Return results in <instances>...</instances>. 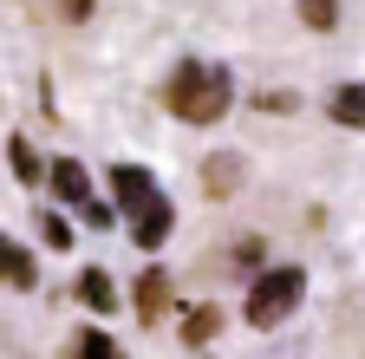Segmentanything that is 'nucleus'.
<instances>
[{
	"label": "nucleus",
	"instance_id": "nucleus-1",
	"mask_svg": "<svg viewBox=\"0 0 365 359\" xmlns=\"http://www.w3.org/2000/svg\"><path fill=\"white\" fill-rule=\"evenodd\" d=\"M111 196H118V209H124V222H130V242H137V248H163V242H170L176 209H170V196L150 183V170L118 163V170H111Z\"/></svg>",
	"mask_w": 365,
	"mask_h": 359
},
{
	"label": "nucleus",
	"instance_id": "nucleus-2",
	"mask_svg": "<svg viewBox=\"0 0 365 359\" xmlns=\"http://www.w3.org/2000/svg\"><path fill=\"white\" fill-rule=\"evenodd\" d=\"M163 105H170V118H182V124H222V111L235 105V85H228L222 66H196V59H190V66L170 72Z\"/></svg>",
	"mask_w": 365,
	"mask_h": 359
},
{
	"label": "nucleus",
	"instance_id": "nucleus-3",
	"mask_svg": "<svg viewBox=\"0 0 365 359\" xmlns=\"http://www.w3.org/2000/svg\"><path fill=\"white\" fill-rule=\"evenodd\" d=\"M300 294H307V275H300V268H267V275L248 288L242 313H248V327H281L287 313L300 307Z\"/></svg>",
	"mask_w": 365,
	"mask_h": 359
},
{
	"label": "nucleus",
	"instance_id": "nucleus-4",
	"mask_svg": "<svg viewBox=\"0 0 365 359\" xmlns=\"http://www.w3.org/2000/svg\"><path fill=\"white\" fill-rule=\"evenodd\" d=\"M242 170H248L242 151H215V157L202 163V196H235V190H242Z\"/></svg>",
	"mask_w": 365,
	"mask_h": 359
},
{
	"label": "nucleus",
	"instance_id": "nucleus-5",
	"mask_svg": "<svg viewBox=\"0 0 365 359\" xmlns=\"http://www.w3.org/2000/svg\"><path fill=\"white\" fill-rule=\"evenodd\" d=\"M163 307H170V275H163V268H144V275H137V320L157 327Z\"/></svg>",
	"mask_w": 365,
	"mask_h": 359
},
{
	"label": "nucleus",
	"instance_id": "nucleus-6",
	"mask_svg": "<svg viewBox=\"0 0 365 359\" xmlns=\"http://www.w3.org/2000/svg\"><path fill=\"white\" fill-rule=\"evenodd\" d=\"M46 176H53V190H59L66 203H91V176H85L78 157H53V170H46Z\"/></svg>",
	"mask_w": 365,
	"mask_h": 359
},
{
	"label": "nucleus",
	"instance_id": "nucleus-7",
	"mask_svg": "<svg viewBox=\"0 0 365 359\" xmlns=\"http://www.w3.org/2000/svg\"><path fill=\"white\" fill-rule=\"evenodd\" d=\"M0 288H39V268L26 248H14L7 236H0Z\"/></svg>",
	"mask_w": 365,
	"mask_h": 359
},
{
	"label": "nucleus",
	"instance_id": "nucleus-8",
	"mask_svg": "<svg viewBox=\"0 0 365 359\" xmlns=\"http://www.w3.org/2000/svg\"><path fill=\"white\" fill-rule=\"evenodd\" d=\"M327 111H333V124H346V131H365V85H339V92L327 98Z\"/></svg>",
	"mask_w": 365,
	"mask_h": 359
},
{
	"label": "nucleus",
	"instance_id": "nucleus-9",
	"mask_svg": "<svg viewBox=\"0 0 365 359\" xmlns=\"http://www.w3.org/2000/svg\"><path fill=\"white\" fill-rule=\"evenodd\" d=\"M78 300H85L91 313H111L118 288H111V275H105V268H85V275H78Z\"/></svg>",
	"mask_w": 365,
	"mask_h": 359
},
{
	"label": "nucleus",
	"instance_id": "nucleus-10",
	"mask_svg": "<svg viewBox=\"0 0 365 359\" xmlns=\"http://www.w3.org/2000/svg\"><path fill=\"white\" fill-rule=\"evenodd\" d=\"M222 333V307H190V313H182V340H190V346H209Z\"/></svg>",
	"mask_w": 365,
	"mask_h": 359
},
{
	"label": "nucleus",
	"instance_id": "nucleus-11",
	"mask_svg": "<svg viewBox=\"0 0 365 359\" xmlns=\"http://www.w3.org/2000/svg\"><path fill=\"white\" fill-rule=\"evenodd\" d=\"M72 359H118V346H111V333H105V327H91V333H78Z\"/></svg>",
	"mask_w": 365,
	"mask_h": 359
},
{
	"label": "nucleus",
	"instance_id": "nucleus-12",
	"mask_svg": "<svg viewBox=\"0 0 365 359\" xmlns=\"http://www.w3.org/2000/svg\"><path fill=\"white\" fill-rule=\"evenodd\" d=\"M7 157H14V176H20V183H39V176H46V170H39V157H33V144H26V138H14V144H7Z\"/></svg>",
	"mask_w": 365,
	"mask_h": 359
},
{
	"label": "nucleus",
	"instance_id": "nucleus-13",
	"mask_svg": "<svg viewBox=\"0 0 365 359\" xmlns=\"http://www.w3.org/2000/svg\"><path fill=\"white\" fill-rule=\"evenodd\" d=\"M333 14H339V0H300V20H307L313 33H333V26H339Z\"/></svg>",
	"mask_w": 365,
	"mask_h": 359
},
{
	"label": "nucleus",
	"instance_id": "nucleus-14",
	"mask_svg": "<svg viewBox=\"0 0 365 359\" xmlns=\"http://www.w3.org/2000/svg\"><path fill=\"white\" fill-rule=\"evenodd\" d=\"M39 236H46V248H72V222H66V216H46Z\"/></svg>",
	"mask_w": 365,
	"mask_h": 359
},
{
	"label": "nucleus",
	"instance_id": "nucleus-15",
	"mask_svg": "<svg viewBox=\"0 0 365 359\" xmlns=\"http://www.w3.org/2000/svg\"><path fill=\"white\" fill-rule=\"evenodd\" d=\"M59 20H72V26L91 20V0H59Z\"/></svg>",
	"mask_w": 365,
	"mask_h": 359
}]
</instances>
